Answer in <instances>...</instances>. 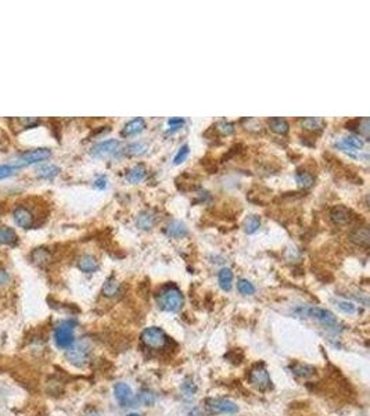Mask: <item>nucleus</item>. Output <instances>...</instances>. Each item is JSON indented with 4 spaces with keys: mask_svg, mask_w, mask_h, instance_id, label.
<instances>
[{
    "mask_svg": "<svg viewBox=\"0 0 370 416\" xmlns=\"http://www.w3.org/2000/svg\"><path fill=\"white\" fill-rule=\"evenodd\" d=\"M268 125H269V128L273 132L279 133V135H286V133L289 132V128H290L289 122L285 118H280V117L268 119Z\"/></svg>",
    "mask_w": 370,
    "mask_h": 416,
    "instance_id": "nucleus-21",
    "label": "nucleus"
},
{
    "mask_svg": "<svg viewBox=\"0 0 370 416\" xmlns=\"http://www.w3.org/2000/svg\"><path fill=\"white\" fill-rule=\"evenodd\" d=\"M189 153H190V149H189V146H187V145L182 146V147L179 149V152L176 153V156L173 157V164H175V166H179V164H182V163H183V161L187 159Z\"/></svg>",
    "mask_w": 370,
    "mask_h": 416,
    "instance_id": "nucleus-32",
    "label": "nucleus"
},
{
    "mask_svg": "<svg viewBox=\"0 0 370 416\" xmlns=\"http://www.w3.org/2000/svg\"><path fill=\"white\" fill-rule=\"evenodd\" d=\"M78 268L82 272H85V273H93V272L97 271V268H99V261L93 255L86 254V255H82L78 259Z\"/></svg>",
    "mask_w": 370,
    "mask_h": 416,
    "instance_id": "nucleus-17",
    "label": "nucleus"
},
{
    "mask_svg": "<svg viewBox=\"0 0 370 416\" xmlns=\"http://www.w3.org/2000/svg\"><path fill=\"white\" fill-rule=\"evenodd\" d=\"M350 240L354 245L361 247H369L370 232L368 226H357L355 229L350 232Z\"/></svg>",
    "mask_w": 370,
    "mask_h": 416,
    "instance_id": "nucleus-14",
    "label": "nucleus"
},
{
    "mask_svg": "<svg viewBox=\"0 0 370 416\" xmlns=\"http://www.w3.org/2000/svg\"><path fill=\"white\" fill-rule=\"evenodd\" d=\"M17 240H18V236L14 229L6 225H0V245L13 246L17 243Z\"/></svg>",
    "mask_w": 370,
    "mask_h": 416,
    "instance_id": "nucleus-18",
    "label": "nucleus"
},
{
    "mask_svg": "<svg viewBox=\"0 0 370 416\" xmlns=\"http://www.w3.org/2000/svg\"><path fill=\"white\" fill-rule=\"evenodd\" d=\"M237 290L243 294V296H252L255 293V287L251 282L245 280V279H241L237 282Z\"/></svg>",
    "mask_w": 370,
    "mask_h": 416,
    "instance_id": "nucleus-30",
    "label": "nucleus"
},
{
    "mask_svg": "<svg viewBox=\"0 0 370 416\" xmlns=\"http://www.w3.org/2000/svg\"><path fill=\"white\" fill-rule=\"evenodd\" d=\"M119 293V283L118 280L114 276H110L103 284V296L111 298L115 297Z\"/></svg>",
    "mask_w": 370,
    "mask_h": 416,
    "instance_id": "nucleus-22",
    "label": "nucleus"
},
{
    "mask_svg": "<svg viewBox=\"0 0 370 416\" xmlns=\"http://www.w3.org/2000/svg\"><path fill=\"white\" fill-rule=\"evenodd\" d=\"M218 282L222 290L230 291L233 286V272L229 268H222L218 273Z\"/></svg>",
    "mask_w": 370,
    "mask_h": 416,
    "instance_id": "nucleus-20",
    "label": "nucleus"
},
{
    "mask_svg": "<svg viewBox=\"0 0 370 416\" xmlns=\"http://www.w3.org/2000/svg\"><path fill=\"white\" fill-rule=\"evenodd\" d=\"M146 128V121L143 118H133L131 119L122 129V136H133L138 135L142 131H145Z\"/></svg>",
    "mask_w": 370,
    "mask_h": 416,
    "instance_id": "nucleus-16",
    "label": "nucleus"
},
{
    "mask_svg": "<svg viewBox=\"0 0 370 416\" xmlns=\"http://www.w3.org/2000/svg\"><path fill=\"white\" fill-rule=\"evenodd\" d=\"M336 307H337L338 310L343 311L344 314H355L357 312V308H355V305L352 304V303H350V301H337L336 303Z\"/></svg>",
    "mask_w": 370,
    "mask_h": 416,
    "instance_id": "nucleus-34",
    "label": "nucleus"
},
{
    "mask_svg": "<svg viewBox=\"0 0 370 416\" xmlns=\"http://www.w3.org/2000/svg\"><path fill=\"white\" fill-rule=\"evenodd\" d=\"M142 341H143V344L147 348L161 350L168 343V336H166V333L161 328L151 326V328H147V329L143 331V333H142Z\"/></svg>",
    "mask_w": 370,
    "mask_h": 416,
    "instance_id": "nucleus-5",
    "label": "nucleus"
},
{
    "mask_svg": "<svg viewBox=\"0 0 370 416\" xmlns=\"http://www.w3.org/2000/svg\"><path fill=\"white\" fill-rule=\"evenodd\" d=\"M159 308L165 312H178L183 305V294L175 284H165L157 296Z\"/></svg>",
    "mask_w": 370,
    "mask_h": 416,
    "instance_id": "nucleus-1",
    "label": "nucleus"
},
{
    "mask_svg": "<svg viewBox=\"0 0 370 416\" xmlns=\"http://www.w3.org/2000/svg\"><path fill=\"white\" fill-rule=\"evenodd\" d=\"M13 219L22 229H32L35 226V214L27 205H17L13 211Z\"/></svg>",
    "mask_w": 370,
    "mask_h": 416,
    "instance_id": "nucleus-11",
    "label": "nucleus"
},
{
    "mask_svg": "<svg viewBox=\"0 0 370 416\" xmlns=\"http://www.w3.org/2000/svg\"><path fill=\"white\" fill-rule=\"evenodd\" d=\"M330 219L336 225L345 226L352 222V212L347 207L343 205H336L330 210Z\"/></svg>",
    "mask_w": 370,
    "mask_h": 416,
    "instance_id": "nucleus-13",
    "label": "nucleus"
},
{
    "mask_svg": "<svg viewBox=\"0 0 370 416\" xmlns=\"http://www.w3.org/2000/svg\"><path fill=\"white\" fill-rule=\"evenodd\" d=\"M261 228V218L258 215H250L248 218L244 221V231L248 235L255 233Z\"/></svg>",
    "mask_w": 370,
    "mask_h": 416,
    "instance_id": "nucleus-28",
    "label": "nucleus"
},
{
    "mask_svg": "<svg viewBox=\"0 0 370 416\" xmlns=\"http://www.w3.org/2000/svg\"><path fill=\"white\" fill-rule=\"evenodd\" d=\"M85 416H100L99 411L96 410V408H93V407H87L85 410V414H83Z\"/></svg>",
    "mask_w": 370,
    "mask_h": 416,
    "instance_id": "nucleus-40",
    "label": "nucleus"
},
{
    "mask_svg": "<svg viewBox=\"0 0 370 416\" xmlns=\"http://www.w3.org/2000/svg\"><path fill=\"white\" fill-rule=\"evenodd\" d=\"M10 282V275H8V272L3 268V266H0V284H6Z\"/></svg>",
    "mask_w": 370,
    "mask_h": 416,
    "instance_id": "nucleus-38",
    "label": "nucleus"
},
{
    "mask_svg": "<svg viewBox=\"0 0 370 416\" xmlns=\"http://www.w3.org/2000/svg\"><path fill=\"white\" fill-rule=\"evenodd\" d=\"M50 252L46 249H36L32 252V261L36 265H46L50 262Z\"/></svg>",
    "mask_w": 370,
    "mask_h": 416,
    "instance_id": "nucleus-27",
    "label": "nucleus"
},
{
    "mask_svg": "<svg viewBox=\"0 0 370 416\" xmlns=\"http://www.w3.org/2000/svg\"><path fill=\"white\" fill-rule=\"evenodd\" d=\"M250 383L259 391H268L272 389V380L269 376V372L265 368L264 363H257L254 365L250 370V376H248Z\"/></svg>",
    "mask_w": 370,
    "mask_h": 416,
    "instance_id": "nucleus-7",
    "label": "nucleus"
},
{
    "mask_svg": "<svg viewBox=\"0 0 370 416\" xmlns=\"http://www.w3.org/2000/svg\"><path fill=\"white\" fill-rule=\"evenodd\" d=\"M365 142L358 136H347V138L340 139L338 142H336V147L340 149L341 152L350 154L352 157H359L361 156V150L364 149Z\"/></svg>",
    "mask_w": 370,
    "mask_h": 416,
    "instance_id": "nucleus-10",
    "label": "nucleus"
},
{
    "mask_svg": "<svg viewBox=\"0 0 370 416\" xmlns=\"http://www.w3.org/2000/svg\"><path fill=\"white\" fill-rule=\"evenodd\" d=\"M126 416H140L139 414H129V415H126Z\"/></svg>",
    "mask_w": 370,
    "mask_h": 416,
    "instance_id": "nucleus-41",
    "label": "nucleus"
},
{
    "mask_svg": "<svg viewBox=\"0 0 370 416\" xmlns=\"http://www.w3.org/2000/svg\"><path fill=\"white\" fill-rule=\"evenodd\" d=\"M296 180L299 187H304V189H308L311 187L315 183V178L312 176L309 172L306 171H297L296 172Z\"/></svg>",
    "mask_w": 370,
    "mask_h": 416,
    "instance_id": "nucleus-26",
    "label": "nucleus"
},
{
    "mask_svg": "<svg viewBox=\"0 0 370 416\" xmlns=\"http://www.w3.org/2000/svg\"><path fill=\"white\" fill-rule=\"evenodd\" d=\"M139 401L143 404V405H147V407H148V405H152V404L155 403V394L152 393L151 390H142L139 394Z\"/></svg>",
    "mask_w": 370,
    "mask_h": 416,
    "instance_id": "nucleus-31",
    "label": "nucleus"
},
{
    "mask_svg": "<svg viewBox=\"0 0 370 416\" xmlns=\"http://www.w3.org/2000/svg\"><path fill=\"white\" fill-rule=\"evenodd\" d=\"M90 355H92V345L86 338L75 341L66 351V357L68 359V362L73 363L74 366H76V368L85 366L86 363L89 362Z\"/></svg>",
    "mask_w": 370,
    "mask_h": 416,
    "instance_id": "nucleus-3",
    "label": "nucleus"
},
{
    "mask_svg": "<svg viewBox=\"0 0 370 416\" xmlns=\"http://www.w3.org/2000/svg\"><path fill=\"white\" fill-rule=\"evenodd\" d=\"M146 178V168L143 166H135L126 173V180L129 183H139Z\"/></svg>",
    "mask_w": 370,
    "mask_h": 416,
    "instance_id": "nucleus-23",
    "label": "nucleus"
},
{
    "mask_svg": "<svg viewBox=\"0 0 370 416\" xmlns=\"http://www.w3.org/2000/svg\"><path fill=\"white\" fill-rule=\"evenodd\" d=\"M296 312H297L299 317H306L315 319L317 322L324 325L327 329H331V331L334 332L338 331L340 324H338L337 318L334 317L330 311L319 308V307H299V308L296 310Z\"/></svg>",
    "mask_w": 370,
    "mask_h": 416,
    "instance_id": "nucleus-2",
    "label": "nucleus"
},
{
    "mask_svg": "<svg viewBox=\"0 0 370 416\" xmlns=\"http://www.w3.org/2000/svg\"><path fill=\"white\" fill-rule=\"evenodd\" d=\"M60 168L56 166H45L38 169V176L43 179L54 178L56 175H59Z\"/></svg>",
    "mask_w": 370,
    "mask_h": 416,
    "instance_id": "nucleus-29",
    "label": "nucleus"
},
{
    "mask_svg": "<svg viewBox=\"0 0 370 416\" xmlns=\"http://www.w3.org/2000/svg\"><path fill=\"white\" fill-rule=\"evenodd\" d=\"M94 186H96L97 189H100V190L106 189V187H107V178H106V176H100V178L96 179V180H94Z\"/></svg>",
    "mask_w": 370,
    "mask_h": 416,
    "instance_id": "nucleus-39",
    "label": "nucleus"
},
{
    "mask_svg": "<svg viewBox=\"0 0 370 416\" xmlns=\"http://www.w3.org/2000/svg\"><path fill=\"white\" fill-rule=\"evenodd\" d=\"M166 235L171 236V238L182 239L187 235V228L180 221H172L171 224L166 226Z\"/></svg>",
    "mask_w": 370,
    "mask_h": 416,
    "instance_id": "nucleus-19",
    "label": "nucleus"
},
{
    "mask_svg": "<svg viewBox=\"0 0 370 416\" xmlns=\"http://www.w3.org/2000/svg\"><path fill=\"white\" fill-rule=\"evenodd\" d=\"M205 404L208 411L215 415H233L238 411L237 405L226 398H208Z\"/></svg>",
    "mask_w": 370,
    "mask_h": 416,
    "instance_id": "nucleus-8",
    "label": "nucleus"
},
{
    "mask_svg": "<svg viewBox=\"0 0 370 416\" xmlns=\"http://www.w3.org/2000/svg\"><path fill=\"white\" fill-rule=\"evenodd\" d=\"M114 396L122 407H131L133 404V391L126 383H117L114 386Z\"/></svg>",
    "mask_w": 370,
    "mask_h": 416,
    "instance_id": "nucleus-12",
    "label": "nucleus"
},
{
    "mask_svg": "<svg viewBox=\"0 0 370 416\" xmlns=\"http://www.w3.org/2000/svg\"><path fill=\"white\" fill-rule=\"evenodd\" d=\"M14 171H15V168H13V166H0V180H1V179H6V178H10V176H13Z\"/></svg>",
    "mask_w": 370,
    "mask_h": 416,
    "instance_id": "nucleus-37",
    "label": "nucleus"
},
{
    "mask_svg": "<svg viewBox=\"0 0 370 416\" xmlns=\"http://www.w3.org/2000/svg\"><path fill=\"white\" fill-rule=\"evenodd\" d=\"M147 149H148V146L146 145V143H143V142L133 143V145H131L128 147V150H129V153H131L132 156H142V154H145V153L147 152Z\"/></svg>",
    "mask_w": 370,
    "mask_h": 416,
    "instance_id": "nucleus-33",
    "label": "nucleus"
},
{
    "mask_svg": "<svg viewBox=\"0 0 370 416\" xmlns=\"http://www.w3.org/2000/svg\"><path fill=\"white\" fill-rule=\"evenodd\" d=\"M290 369L296 376L301 377V379H309V377L316 375V369L313 366H311V365H306V363H291Z\"/></svg>",
    "mask_w": 370,
    "mask_h": 416,
    "instance_id": "nucleus-15",
    "label": "nucleus"
},
{
    "mask_svg": "<svg viewBox=\"0 0 370 416\" xmlns=\"http://www.w3.org/2000/svg\"><path fill=\"white\" fill-rule=\"evenodd\" d=\"M301 125L304 129H308V131H322L324 128V121L320 118H315V117H309V118H304L301 119Z\"/></svg>",
    "mask_w": 370,
    "mask_h": 416,
    "instance_id": "nucleus-25",
    "label": "nucleus"
},
{
    "mask_svg": "<svg viewBox=\"0 0 370 416\" xmlns=\"http://www.w3.org/2000/svg\"><path fill=\"white\" fill-rule=\"evenodd\" d=\"M50 156H52V152L49 149H43V147L32 149V150L21 153L20 156L17 157V160H15L13 168H21V166L38 164V163H42V161H46Z\"/></svg>",
    "mask_w": 370,
    "mask_h": 416,
    "instance_id": "nucleus-6",
    "label": "nucleus"
},
{
    "mask_svg": "<svg viewBox=\"0 0 370 416\" xmlns=\"http://www.w3.org/2000/svg\"><path fill=\"white\" fill-rule=\"evenodd\" d=\"M76 322L75 321H64L54 329V343L59 348L67 350L75 343V331Z\"/></svg>",
    "mask_w": 370,
    "mask_h": 416,
    "instance_id": "nucleus-4",
    "label": "nucleus"
},
{
    "mask_svg": "<svg viewBox=\"0 0 370 416\" xmlns=\"http://www.w3.org/2000/svg\"><path fill=\"white\" fill-rule=\"evenodd\" d=\"M218 131L222 135H230V133L234 132V124H231V122H219Z\"/></svg>",
    "mask_w": 370,
    "mask_h": 416,
    "instance_id": "nucleus-35",
    "label": "nucleus"
},
{
    "mask_svg": "<svg viewBox=\"0 0 370 416\" xmlns=\"http://www.w3.org/2000/svg\"><path fill=\"white\" fill-rule=\"evenodd\" d=\"M154 222H155V215H154L151 211L140 212L139 217H138V219H136V224H138V226H139L140 229H145V231H147V229H151Z\"/></svg>",
    "mask_w": 370,
    "mask_h": 416,
    "instance_id": "nucleus-24",
    "label": "nucleus"
},
{
    "mask_svg": "<svg viewBox=\"0 0 370 416\" xmlns=\"http://www.w3.org/2000/svg\"><path fill=\"white\" fill-rule=\"evenodd\" d=\"M185 125V119L183 118H171L169 121H168V126H169V129L168 131H178V129H180L182 126Z\"/></svg>",
    "mask_w": 370,
    "mask_h": 416,
    "instance_id": "nucleus-36",
    "label": "nucleus"
},
{
    "mask_svg": "<svg viewBox=\"0 0 370 416\" xmlns=\"http://www.w3.org/2000/svg\"><path fill=\"white\" fill-rule=\"evenodd\" d=\"M121 153V143L115 139L104 140L94 145L90 150V154L96 159H107V157H114Z\"/></svg>",
    "mask_w": 370,
    "mask_h": 416,
    "instance_id": "nucleus-9",
    "label": "nucleus"
}]
</instances>
